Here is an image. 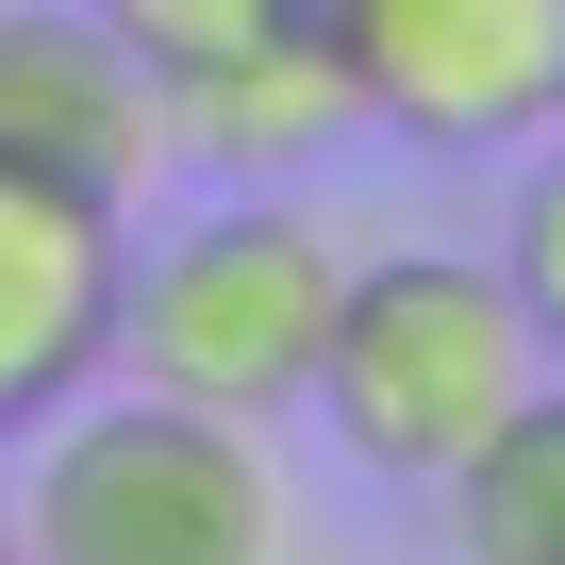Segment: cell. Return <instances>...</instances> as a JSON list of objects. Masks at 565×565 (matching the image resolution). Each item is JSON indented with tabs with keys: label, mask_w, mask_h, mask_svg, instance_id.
<instances>
[{
	"label": "cell",
	"mask_w": 565,
	"mask_h": 565,
	"mask_svg": "<svg viewBox=\"0 0 565 565\" xmlns=\"http://www.w3.org/2000/svg\"><path fill=\"white\" fill-rule=\"evenodd\" d=\"M333 282H350V249H333L317 200L233 183V200H200L183 233L117 249V366H134L150 399H200V416H249V433H266V416H300V383H317Z\"/></svg>",
	"instance_id": "7a4b0ae2"
},
{
	"label": "cell",
	"mask_w": 565,
	"mask_h": 565,
	"mask_svg": "<svg viewBox=\"0 0 565 565\" xmlns=\"http://www.w3.org/2000/svg\"><path fill=\"white\" fill-rule=\"evenodd\" d=\"M100 18H117L150 67H200V51H249V34H282L300 0H100Z\"/></svg>",
	"instance_id": "30bf717a"
},
{
	"label": "cell",
	"mask_w": 565,
	"mask_h": 565,
	"mask_svg": "<svg viewBox=\"0 0 565 565\" xmlns=\"http://www.w3.org/2000/svg\"><path fill=\"white\" fill-rule=\"evenodd\" d=\"M0 150L134 216L167 183V67L100 0H0Z\"/></svg>",
	"instance_id": "5b68a950"
},
{
	"label": "cell",
	"mask_w": 565,
	"mask_h": 565,
	"mask_svg": "<svg viewBox=\"0 0 565 565\" xmlns=\"http://www.w3.org/2000/svg\"><path fill=\"white\" fill-rule=\"evenodd\" d=\"M300 34L399 150H532L565 84V0H300Z\"/></svg>",
	"instance_id": "277c9868"
},
{
	"label": "cell",
	"mask_w": 565,
	"mask_h": 565,
	"mask_svg": "<svg viewBox=\"0 0 565 565\" xmlns=\"http://www.w3.org/2000/svg\"><path fill=\"white\" fill-rule=\"evenodd\" d=\"M366 117H350V84H333V51L282 18V34H249V51H200V67H167V167H216V183H300L317 150H350Z\"/></svg>",
	"instance_id": "52a82bcc"
},
{
	"label": "cell",
	"mask_w": 565,
	"mask_h": 565,
	"mask_svg": "<svg viewBox=\"0 0 565 565\" xmlns=\"http://www.w3.org/2000/svg\"><path fill=\"white\" fill-rule=\"evenodd\" d=\"M18 515H0V565H282L300 515H282V466L249 416L200 399H67L18 433Z\"/></svg>",
	"instance_id": "6da1fadb"
},
{
	"label": "cell",
	"mask_w": 565,
	"mask_h": 565,
	"mask_svg": "<svg viewBox=\"0 0 565 565\" xmlns=\"http://www.w3.org/2000/svg\"><path fill=\"white\" fill-rule=\"evenodd\" d=\"M499 282H515L532 350H565V134H548V150H532V183H515V249H499Z\"/></svg>",
	"instance_id": "9c48e42d"
},
{
	"label": "cell",
	"mask_w": 565,
	"mask_h": 565,
	"mask_svg": "<svg viewBox=\"0 0 565 565\" xmlns=\"http://www.w3.org/2000/svg\"><path fill=\"white\" fill-rule=\"evenodd\" d=\"M117 249H134L117 200L0 150V449L117 366Z\"/></svg>",
	"instance_id": "8992f818"
},
{
	"label": "cell",
	"mask_w": 565,
	"mask_h": 565,
	"mask_svg": "<svg viewBox=\"0 0 565 565\" xmlns=\"http://www.w3.org/2000/svg\"><path fill=\"white\" fill-rule=\"evenodd\" d=\"M548 134H565V84H548Z\"/></svg>",
	"instance_id": "8fae6325"
},
{
	"label": "cell",
	"mask_w": 565,
	"mask_h": 565,
	"mask_svg": "<svg viewBox=\"0 0 565 565\" xmlns=\"http://www.w3.org/2000/svg\"><path fill=\"white\" fill-rule=\"evenodd\" d=\"M433 499H449V548H466V565H565V383L532 366L515 416H499Z\"/></svg>",
	"instance_id": "ba28073f"
},
{
	"label": "cell",
	"mask_w": 565,
	"mask_h": 565,
	"mask_svg": "<svg viewBox=\"0 0 565 565\" xmlns=\"http://www.w3.org/2000/svg\"><path fill=\"white\" fill-rule=\"evenodd\" d=\"M532 383V317L515 282L466 266V249H366L333 282V333H317V433L366 466V482H449Z\"/></svg>",
	"instance_id": "3957f363"
}]
</instances>
